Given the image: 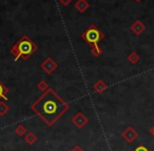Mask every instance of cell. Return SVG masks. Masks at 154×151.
<instances>
[{"label":"cell","mask_w":154,"mask_h":151,"mask_svg":"<svg viewBox=\"0 0 154 151\" xmlns=\"http://www.w3.org/2000/svg\"><path fill=\"white\" fill-rule=\"evenodd\" d=\"M69 108L70 106L68 103L51 88L43 92L31 106V109L50 127L53 126Z\"/></svg>","instance_id":"obj_1"},{"label":"cell","mask_w":154,"mask_h":151,"mask_svg":"<svg viewBox=\"0 0 154 151\" xmlns=\"http://www.w3.org/2000/svg\"><path fill=\"white\" fill-rule=\"evenodd\" d=\"M37 45L28 36H23L12 46L11 54L15 58V61L18 59L28 60L37 51Z\"/></svg>","instance_id":"obj_2"},{"label":"cell","mask_w":154,"mask_h":151,"mask_svg":"<svg viewBox=\"0 0 154 151\" xmlns=\"http://www.w3.org/2000/svg\"><path fill=\"white\" fill-rule=\"evenodd\" d=\"M103 37H105L103 34L95 25L89 26V28H87L82 34V38L92 47L91 53H92V55L94 57H98L103 53L101 48H99L98 46V42H100V40H103Z\"/></svg>","instance_id":"obj_3"},{"label":"cell","mask_w":154,"mask_h":151,"mask_svg":"<svg viewBox=\"0 0 154 151\" xmlns=\"http://www.w3.org/2000/svg\"><path fill=\"white\" fill-rule=\"evenodd\" d=\"M88 122H89L88 117H87L85 113H82V111L77 112L76 115L72 118V124L76 126L77 128H79V129L84 128L85 126L88 124Z\"/></svg>","instance_id":"obj_4"},{"label":"cell","mask_w":154,"mask_h":151,"mask_svg":"<svg viewBox=\"0 0 154 151\" xmlns=\"http://www.w3.org/2000/svg\"><path fill=\"white\" fill-rule=\"evenodd\" d=\"M122 136L126 142L133 143L138 138V132H137L132 126H129V127H127L126 129L124 130V132L122 133Z\"/></svg>","instance_id":"obj_5"},{"label":"cell","mask_w":154,"mask_h":151,"mask_svg":"<svg viewBox=\"0 0 154 151\" xmlns=\"http://www.w3.org/2000/svg\"><path fill=\"white\" fill-rule=\"evenodd\" d=\"M41 68H42L45 72H48V74H52V72L57 68V63H56L52 58H47V59L41 63Z\"/></svg>","instance_id":"obj_6"},{"label":"cell","mask_w":154,"mask_h":151,"mask_svg":"<svg viewBox=\"0 0 154 151\" xmlns=\"http://www.w3.org/2000/svg\"><path fill=\"white\" fill-rule=\"evenodd\" d=\"M107 88H108V85L103 80H98V81L94 84V86H93V89L96 92H98V94H103V91H105Z\"/></svg>","instance_id":"obj_7"},{"label":"cell","mask_w":154,"mask_h":151,"mask_svg":"<svg viewBox=\"0 0 154 151\" xmlns=\"http://www.w3.org/2000/svg\"><path fill=\"white\" fill-rule=\"evenodd\" d=\"M75 7H76L80 13H84V12H86V10L89 7V3L87 2L86 0H78V1L75 3Z\"/></svg>","instance_id":"obj_8"},{"label":"cell","mask_w":154,"mask_h":151,"mask_svg":"<svg viewBox=\"0 0 154 151\" xmlns=\"http://www.w3.org/2000/svg\"><path fill=\"white\" fill-rule=\"evenodd\" d=\"M37 140H38V138H37V135L34 132H28V133L24 135V141H26L29 145L35 144V143L37 142Z\"/></svg>","instance_id":"obj_9"},{"label":"cell","mask_w":154,"mask_h":151,"mask_svg":"<svg viewBox=\"0 0 154 151\" xmlns=\"http://www.w3.org/2000/svg\"><path fill=\"white\" fill-rule=\"evenodd\" d=\"M8 92H9V89L8 87L0 81V101L5 100L8 101Z\"/></svg>","instance_id":"obj_10"},{"label":"cell","mask_w":154,"mask_h":151,"mask_svg":"<svg viewBox=\"0 0 154 151\" xmlns=\"http://www.w3.org/2000/svg\"><path fill=\"white\" fill-rule=\"evenodd\" d=\"M15 133L17 134L18 136H23V135H26L28 132H26V128L24 127L23 125H18L17 127L15 128Z\"/></svg>","instance_id":"obj_11"},{"label":"cell","mask_w":154,"mask_h":151,"mask_svg":"<svg viewBox=\"0 0 154 151\" xmlns=\"http://www.w3.org/2000/svg\"><path fill=\"white\" fill-rule=\"evenodd\" d=\"M8 111H9V106L7 105V103L5 101H0V117L5 115Z\"/></svg>","instance_id":"obj_12"},{"label":"cell","mask_w":154,"mask_h":151,"mask_svg":"<svg viewBox=\"0 0 154 151\" xmlns=\"http://www.w3.org/2000/svg\"><path fill=\"white\" fill-rule=\"evenodd\" d=\"M37 88H38L41 92H45L48 89H49V84H48L45 81H40L38 83V85H37Z\"/></svg>","instance_id":"obj_13"},{"label":"cell","mask_w":154,"mask_h":151,"mask_svg":"<svg viewBox=\"0 0 154 151\" xmlns=\"http://www.w3.org/2000/svg\"><path fill=\"white\" fill-rule=\"evenodd\" d=\"M128 60L131 62V63L135 64V63H137V62L139 61V56L137 55L136 53H132V54H130V55H129Z\"/></svg>","instance_id":"obj_14"},{"label":"cell","mask_w":154,"mask_h":151,"mask_svg":"<svg viewBox=\"0 0 154 151\" xmlns=\"http://www.w3.org/2000/svg\"><path fill=\"white\" fill-rule=\"evenodd\" d=\"M134 151H150V150L146 146H143V145H139L138 147H136V148H135Z\"/></svg>","instance_id":"obj_15"},{"label":"cell","mask_w":154,"mask_h":151,"mask_svg":"<svg viewBox=\"0 0 154 151\" xmlns=\"http://www.w3.org/2000/svg\"><path fill=\"white\" fill-rule=\"evenodd\" d=\"M71 151H85V150H84V149H82L80 146H78V145H76V146H75V147H73L72 150H71Z\"/></svg>","instance_id":"obj_16"},{"label":"cell","mask_w":154,"mask_h":151,"mask_svg":"<svg viewBox=\"0 0 154 151\" xmlns=\"http://www.w3.org/2000/svg\"><path fill=\"white\" fill-rule=\"evenodd\" d=\"M59 1H60V2H61L63 5H68L69 3H70L71 1H72V0H59Z\"/></svg>","instance_id":"obj_17"},{"label":"cell","mask_w":154,"mask_h":151,"mask_svg":"<svg viewBox=\"0 0 154 151\" xmlns=\"http://www.w3.org/2000/svg\"><path fill=\"white\" fill-rule=\"evenodd\" d=\"M150 133H151V135H152V136H153V138H154V125L152 126L151 128H150Z\"/></svg>","instance_id":"obj_18"}]
</instances>
